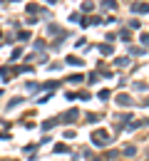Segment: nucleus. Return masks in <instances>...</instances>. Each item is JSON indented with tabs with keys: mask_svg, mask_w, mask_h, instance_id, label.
<instances>
[{
	"mask_svg": "<svg viewBox=\"0 0 149 161\" xmlns=\"http://www.w3.org/2000/svg\"><path fill=\"white\" fill-rule=\"evenodd\" d=\"M92 139H94V144H97V146H105V144H107V131H102V129L94 131Z\"/></svg>",
	"mask_w": 149,
	"mask_h": 161,
	"instance_id": "obj_1",
	"label": "nucleus"
},
{
	"mask_svg": "<svg viewBox=\"0 0 149 161\" xmlns=\"http://www.w3.org/2000/svg\"><path fill=\"white\" fill-rule=\"evenodd\" d=\"M134 10H137V12H147L149 5H134Z\"/></svg>",
	"mask_w": 149,
	"mask_h": 161,
	"instance_id": "obj_2",
	"label": "nucleus"
}]
</instances>
